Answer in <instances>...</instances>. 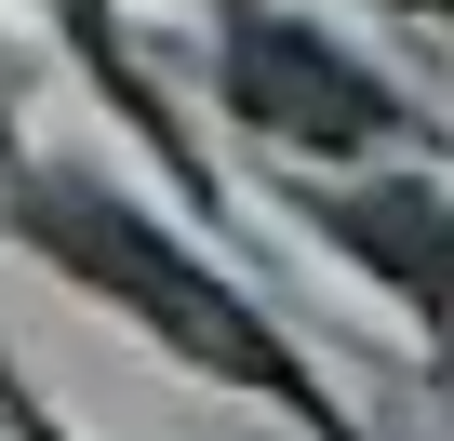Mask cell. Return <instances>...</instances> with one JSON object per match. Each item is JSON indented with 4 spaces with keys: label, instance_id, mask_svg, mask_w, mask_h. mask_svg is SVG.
<instances>
[{
    "label": "cell",
    "instance_id": "obj_3",
    "mask_svg": "<svg viewBox=\"0 0 454 441\" xmlns=\"http://www.w3.org/2000/svg\"><path fill=\"white\" fill-rule=\"evenodd\" d=\"M321 241L361 255V268L441 335V388H454V201H441V187H334V201H321Z\"/></svg>",
    "mask_w": 454,
    "mask_h": 441
},
{
    "label": "cell",
    "instance_id": "obj_5",
    "mask_svg": "<svg viewBox=\"0 0 454 441\" xmlns=\"http://www.w3.org/2000/svg\"><path fill=\"white\" fill-rule=\"evenodd\" d=\"M401 14H454V0H401Z\"/></svg>",
    "mask_w": 454,
    "mask_h": 441
},
{
    "label": "cell",
    "instance_id": "obj_6",
    "mask_svg": "<svg viewBox=\"0 0 454 441\" xmlns=\"http://www.w3.org/2000/svg\"><path fill=\"white\" fill-rule=\"evenodd\" d=\"M0 107H14V54H0Z\"/></svg>",
    "mask_w": 454,
    "mask_h": 441
},
{
    "label": "cell",
    "instance_id": "obj_1",
    "mask_svg": "<svg viewBox=\"0 0 454 441\" xmlns=\"http://www.w3.org/2000/svg\"><path fill=\"white\" fill-rule=\"evenodd\" d=\"M14 241H27V255H54L67 281H94L107 308H134L160 348L214 361L227 388H268V401H294L321 441H361V428L321 401V374H308V361H294V348H281V335H268L241 295H227L214 268H187V255L147 228L121 187H81V174H14Z\"/></svg>",
    "mask_w": 454,
    "mask_h": 441
},
{
    "label": "cell",
    "instance_id": "obj_4",
    "mask_svg": "<svg viewBox=\"0 0 454 441\" xmlns=\"http://www.w3.org/2000/svg\"><path fill=\"white\" fill-rule=\"evenodd\" d=\"M0 414H14V428H27V441H67V428H54V414H41V401H27V388H0Z\"/></svg>",
    "mask_w": 454,
    "mask_h": 441
},
{
    "label": "cell",
    "instance_id": "obj_2",
    "mask_svg": "<svg viewBox=\"0 0 454 441\" xmlns=\"http://www.w3.org/2000/svg\"><path fill=\"white\" fill-rule=\"evenodd\" d=\"M214 81H227V107H241L254 134L321 147V161H348V147H387V134H401V94H387L374 67H348L321 28L268 14V0H227V54H214Z\"/></svg>",
    "mask_w": 454,
    "mask_h": 441
}]
</instances>
